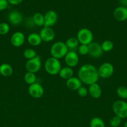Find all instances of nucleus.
I'll list each match as a JSON object with an SVG mask.
<instances>
[{"instance_id":"nucleus-27","label":"nucleus","mask_w":127,"mask_h":127,"mask_svg":"<svg viewBox=\"0 0 127 127\" xmlns=\"http://www.w3.org/2000/svg\"><path fill=\"white\" fill-rule=\"evenodd\" d=\"M117 94L120 98L127 99V88L125 86H120L117 89Z\"/></svg>"},{"instance_id":"nucleus-33","label":"nucleus","mask_w":127,"mask_h":127,"mask_svg":"<svg viewBox=\"0 0 127 127\" xmlns=\"http://www.w3.org/2000/svg\"><path fill=\"white\" fill-rule=\"evenodd\" d=\"M8 3L12 5H18L23 1V0H7Z\"/></svg>"},{"instance_id":"nucleus-6","label":"nucleus","mask_w":127,"mask_h":127,"mask_svg":"<svg viewBox=\"0 0 127 127\" xmlns=\"http://www.w3.org/2000/svg\"><path fill=\"white\" fill-rule=\"evenodd\" d=\"M42 66V62H41V57L36 56L35 58L32 59L28 60L26 63V69L27 72L36 73L41 69Z\"/></svg>"},{"instance_id":"nucleus-3","label":"nucleus","mask_w":127,"mask_h":127,"mask_svg":"<svg viewBox=\"0 0 127 127\" xmlns=\"http://www.w3.org/2000/svg\"><path fill=\"white\" fill-rule=\"evenodd\" d=\"M44 68L46 71L49 74L55 76L59 74L62 66L59 60L51 57L47 58L45 62Z\"/></svg>"},{"instance_id":"nucleus-31","label":"nucleus","mask_w":127,"mask_h":127,"mask_svg":"<svg viewBox=\"0 0 127 127\" xmlns=\"http://www.w3.org/2000/svg\"><path fill=\"white\" fill-rule=\"evenodd\" d=\"M77 94L79 96L82 97H84L87 96L88 94V91L87 88H86L85 87L82 86L77 91Z\"/></svg>"},{"instance_id":"nucleus-5","label":"nucleus","mask_w":127,"mask_h":127,"mask_svg":"<svg viewBox=\"0 0 127 127\" xmlns=\"http://www.w3.org/2000/svg\"><path fill=\"white\" fill-rule=\"evenodd\" d=\"M77 38L80 44L89 45L91 42H93V34L88 29L82 28L77 32Z\"/></svg>"},{"instance_id":"nucleus-2","label":"nucleus","mask_w":127,"mask_h":127,"mask_svg":"<svg viewBox=\"0 0 127 127\" xmlns=\"http://www.w3.org/2000/svg\"><path fill=\"white\" fill-rule=\"evenodd\" d=\"M68 52V49L66 46L65 43L61 41L54 43L50 49L51 57L58 60L64 58Z\"/></svg>"},{"instance_id":"nucleus-21","label":"nucleus","mask_w":127,"mask_h":127,"mask_svg":"<svg viewBox=\"0 0 127 127\" xmlns=\"http://www.w3.org/2000/svg\"><path fill=\"white\" fill-rule=\"evenodd\" d=\"M32 21L34 24L38 27L44 26V16L40 12H37L32 16Z\"/></svg>"},{"instance_id":"nucleus-7","label":"nucleus","mask_w":127,"mask_h":127,"mask_svg":"<svg viewBox=\"0 0 127 127\" xmlns=\"http://www.w3.org/2000/svg\"><path fill=\"white\" fill-rule=\"evenodd\" d=\"M98 71L99 77L103 79H107L113 75L114 73V67L110 63L105 62L100 66L98 68Z\"/></svg>"},{"instance_id":"nucleus-4","label":"nucleus","mask_w":127,"mask_h":127,"mask_svg":"<svg viewBox=\"0 0 127 127\" xmlns=\"http://www.w3.org/2000/svg\"><path fill=\"white\" fill-rule=\"evenodd\" d=\"M112 109L115 114L121 119L127 118V102L122 100L115 102L112 105Z\"/></svg>"},{"instance_id":"nucleus-25","label":"nucleus","mask_w":127,"mask_h":127,"mask_svg":"<svg viewBox=\"0 0 127 127\" xmlns=\"http://www.w3.org/2000/svg\"><path fill=\"white\" fill-rule=\"evenodd\" d=\"M101 47H102L103 52H109L113 50L114 45L112 41L109 40H106L102 42V43L101 44Z\"/></svg>"},{"instance_id":"nucleus-32","label":"nucleus","mask_w":127,"mask_h":127,"mask_svg":"<svg viewBox=\"0 0 127 127\" xmlns=\"http://www.w3.org/2000/svg\"><path fill=\"white\" fill-rule=\"evenodd\" d=\"M8 4L7 0H0V11L6 9L8 6Z\"/></svg>"},{"instance_id":"nucleus-23","label":"nucleus","mask_w":127,"mask_h":127,"mask_svg":"<svg viewBox=\"0 0 127 127\" xmlns=\"http://www.w3.org/2000/svg\"><path fill=\"white\" fill-rule=\"evenodd\" d=\"M36 79L37 78L35 73H31V72H27L24 76V80L25 83H27L29 85L36 83Z\"/></svg>"},{"instance_id":"nucleus-19","label":"nucleus","mask_w":127,"mask_h":127,"mask_svg":"<svg viewBox=\"0 0 127 127\" xmlns=\"http://www.w3.org/2000/svg\"><path fill=\"white\" fill-rule=\"evenodd\" d=\"M59 75L62 79L67 80L73 76V70L72 68L68 66L64 67L61 68V71L59 73Z\"/></svg>"},{"instance_id":"nucleus-30","label":"nucleus","mask_w":127,"mask_h":127,"mask_svg":"<svg viewBox=\"0 0 127 127\" xmlns=\"http://www.w3.org/2000/svg\"><path fill=\"white\" fill-rule=\"evenodd\" d=\"M78 52L81 55H87L88 54V45L80 44L78 47Z\"/></svg>"},{"instance_id":"nucleus-29","label":"nucleus","mask_w":127,"mask_h":127,"mask_svg":"<svg viewBox=\"0 0 127 127\" xmlns=\"http://www.w3.org/2000/svg\"><path fill=\"white\" fill-rule=\"evenodd\" d=\"M121 122H122V119L115 115L111 119L110 121V125L112 127H118L120 125Z\"/></svg>"},{"instance_id":"nucleus-1","label":"nucleus","mask_w":127,"mask_h":127,"mask_svg":"<svg viewBox=\"0 0 127 127\" xmlns=\"http://www.w3.org/2000/svg\"><path fill=\"white\" fill-rule=\"evenodd\" d=\"M78 78L83 84L89 86L96 83L99 78L98 68L93 64H83L78 69Z\"/></svg>"},{"instance_id":"nucleus-15","label":"nucleus","mask_w":127,"mask_h":127,"mask_svg":"<svg viewBox=\"0 0 127 127\" xmlns=\"http://www.w3.org/2000/svg\"><path fill=\"white\" fill-rule=\"evenodd\" d=\"M113 17L117 21L123 22L127 20V7L120 6L113 11Z\"/></svg>"},{"instance_id":"nucleus-16","label":"nucleus","mask_w":127,"mask_h":127,"mask_svg":"<svg viewBox=\"0 0 127 127\" xmlns=\"http://www.w3.org/2000/svg\"><path fill=\"white\" fill-rule=\"evenodd\" d=\"M82 81L77 77H72L70 79L66 80V86L69 89L72 91H77L82 86Z\"/></svg>"},{"instance_id":"nucleus-18","label":"nucleus","mask_w":127,"mask_h":127,"mask_svg":"<svg viewBox=\"0 0 127 127\" xmlns=\"http://www.w3.org/2000/svg\"><path fill=\"white\" fill-rule=\"evenodd\" d=\"M29 44L31 45L33 47H36L42 43V40L39 35V33H31L28 35L27 38Z\"/></svg>"},{"instance_id":"nucleus-14","label":"nucleus","mask_w":127,"mask_h":127,"mask_svg":"<svg viewBox=\"0 0 127 127\" xmlns=\"http://www.w3.org/2000/svg\"><path fill=\"white\" fill-rule=\"evenodd\" d=\"M8 20L10 23L13 26H18L22 22L23 16L19 11L14 10L9 13Z\"/></svg>"},{"instance_id":"nucleus-24","label":"nucleus","mask_w":127,"mask_h":127,"mask_svg":"<svg viewBox=\"0 0 127 127\" xmlns=\"http://www.w3.org/2000/svg\"><path fill=\"white\" fill-rule=\"evenodd\" d=\"M90 127H105V122L99 117H93L90 122Z\"/></svg>"},{"instance_id":"nucleus-11","label":"nucleus","mask_w":127,"mask_h":127,"mask_svg":"<svg viewBox=\"0 0 127 127\" xmlns=\"http://www.w3.org/2000/svg\"><path fill=\"white\" fill-rule=\"evenodd\" d=\"M44 27H52L57 23L58 16L56 11L53 10L48 11L44 15Z\"/></svg>"},{"instance_id":"nucleus-10","label":"nucleus","mask_w":127,"mask_h":127,"mask_svg":"<svg viewBox=\"0 0 127 127\" xmlns=\"http://www.w3.org/2000/svg\"><path fill=\"white\" fill-rule=\"evenodd\" d=\"M88 55L93 58H99L103 55V51L102 50L101 44L97 42H92L88 45Z\"/></svg>"},{"instance_id":"nucleus-35","label":"nucleus","mask_w":127,"mask_h":127,"mask_svg":"<svg viewBox=\"0 0 127 127\" xmlns=\"http://www.w3.org/2000/svg\"><path fill=\"white\" fill-rule=\"evenodd\" d=\"M124 127H127V122H126L124 124Z\"/></svg>"},{"instance_id":"nucleus-28","label":"nucleus","mask_w":127,"mask_h":127,"mask_svg":"<svg viewBox=\"0 0 127 127\" xmlns=\"http://www.w3.org/2000/svg\"><path fill=\"white\" fill-rule=\"evenodd\" d=\"M10 31L9 25L6 22L0 23V35H6Z\"/></svg>"},{"instance_id":"nucleus-9","label":"nucleus","mask_w":127,"mask_h":127,"mask_svg":"<svg viewBox=\"0 0 127 127\" xmlns=\"http://www.w3.org/2000/svg\"><path fill=\"white\" fill-rule=\"evenodd\" d=\"M64 60L67 66L72 68L75 67L79 62L78 54L72 50H68V52L65 56Z\"/></svg>"},{"instance_id":"nucleus-8","label":"nucleus","mask_w":127,"mask_h":127,"mask_svg":"<svg viewBox=\"0 0 127 127\" xmlns=\"http://www.w3.org/2000/svg\"><path fill=\"white\" fill-rule=\"evenodd\" d=\"M29 94L34 99H39L43 96L44 89L43 86L38 83H35L29 85L28 88Z\"/></svg>"},{"instance_id":"nucleus-20","label":"nucleus","mask_w":127,"mask_h":127,"mask_svg":"<svg viewBox=\"0 0 127 127\" xmlns=\"http://www.w3.org/2000/svg\"><path fill=\"white\" fill-rule=\"evenodd\" d=\"M13 73V69L9 64L2 63L0 65V74L2 76L9 77Z\"/></svg>"},{"instance_id":"nucleus-26","label":"nucleus","mask_w":127,"mask_h":127,"mask_svg":"<svg viewBox=\"0 0 127 127\" xmlns=\"http://www.w3.org/2000/svg\"><path fill=\"white\" fill-rule=\"evenodd\" d=\"M23 55L24 57V58H26L28 60H31L35 58L37 56V53L32 48H26L24 51Z\"/></svg>"},{"instance_id":"nucleus-12","label":"nucleus","mask_w":127,"mask_h":127,"mask_svg":"<svg viewBox=\"0 0 127 127\" xmlns=\"http://www.w3.org/2000/svg\"><path fill=\"white\" fill-rule=\"evenodd\" d=\"M42 42H50L55 38V32L51 27H44L39 32Z\"/></svg>"},{"instance_id":"nucleus-22","label":"nucleus","mask_w":127,"mask_h":127,"mask_svg":"<svg viewBox=\"0 0 127 127\" xmlns=\"http://www.w3.org/2000/svg\"><path fill=\"white\" fill-rule=\"evenodd\" d=\"M78 44L79 42L77 37H70L65 42V45L68 50L73 51V50L78 47Z\"/></svg>"},{"instance_id":"nucleus-13","label":"nucleus","mask_w":127,"mask_h":127,"mask_svg":"<svg viewBox=\"0 0 127 127\" xmlns=\"http://www.w3.org/2000/svg\"><path fill=\"white\" fill-rule=\"evenodd\" d=\"M26 38L22 32H16L11 35V43L15 47H20L24 43Z\"/></svg>"},{"instance_id":"nucleus-34","label":"nucleus","mask_w":127,"mask_h":127,"mask_svg":"<svg viewBox=\"0 0 127 127\" xmlns=\"http://www.w3.org/2000/svg\"><path fill=\"white\" fill-rule=\"evenodd\" d=\"M122 6L127 7V0H119Z\"/></svg>"},{"instance_id":"nucleus-17","label":"nucleus","mask_w":127,"mask_h":127,"mask_svg":"<svg viewBox=\"0 0 127 127\" xmlns=\"http://www.w3.org/2000/svg\"><path fill=\"white\" fill-rule=\"evenodd\" d=\"M88 91L90 95L94 99H98L102 95V91L101 87L97 83L89 85Z\"/></svg>"}]
</instances>
